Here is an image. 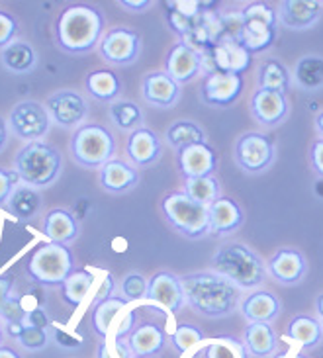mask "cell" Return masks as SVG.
<instances>
[{
  "instance_id": "c3c4849f",
  "label": "cell",
  "mask_w": 323,
  "mask_h": 358,
  "mask_svg": "<svg viewBox=\"0 0 323 358\" xmlns=\"http://www.w3.org/2000/svg\"><path fill=\"white\" fill-rule=\"evenodd\" d=\"M12 288H14V278H12V274H2V276H0V313L4 311L6 306H8Z\"/></svg>"
},
{
  "instance_id": "94428289",
  "label": "cell",
  "mask_w": 323,
  "mask_h": 358,
  "mask_svg": "<svg viewBox=\"0 0 323 358\" xmlns=\"http://www.w3.org/2000/svg\"><path fill=\"white\" fill-rule=\"evenodd\" d=\"M294 358H308V357H306V355H302V352H298V355H296Z\"/></svg>"
},
{
  "instance_id": "f6af8a7d",
  "label": "cell",
  "mask_w": 323,
  "mask_h": 358,
  "mask_svg": "<svg viewBox=\"0 0 323 358\" xmlns=\"http://www.w3.org/2000/svg\"><path fill=\"white\" fill-rule=\"evenodd\" d=\"M20 175L10 169H0V206L8 203L12 192L18 188Z\"/></svg>"
},
{
  "instance_id": "d590c367",
  "label": "cell",
  "mask_w": 323,
  "mask_h": 358,
  "mask_svg": "<svg viewBox=\"0 0 323 358\" xmlns=\"http://www.w3.org/2000/svg\"><path fill=\"white\" fill-rule=\"evenodd\" d=\"M108 114H110L112 124L120 131H129V134L143 127V120H145L139 104H136L134 100H122V98L110 104Z\"/></svg>"
},
{
  "instance_id": "816d5d0a",
  "label": "cell",
  "mask_w": 323,
  "mask_h": 358,
  "mask_svg": "<svg viewBox=\"0 0 323 358\" xmlns=\"http://www.w3.org/2000/svg\"><path fill=\"white\" fill-rule=\"evenodd\" d=\"M151 4H153L151 0H137V2H134V0H120V6L129 10V12H145Z\"/></svg>"
},
{
  "instance_id": "680465c9",
  "label": "cell",
  "mask_w": 323,
  "mask_h": 358,
  "mask_svg": "<svg viewBox=\"0 0 323 358\" xmlns=\"http://www.w3.org/2000/svg\"><path fill=\"white\" fill-rule=\"evenodd\" d=\"M315 311H317V320L322 323L323 327V294L322 296H317V300H315Z\"/></svg>"
},
{
  "instance_id": "4dcf8cb0",
  "label": "cell",
  "mask_w": 323,
  "mask_h": 358,
  "mask_svg": "<svg viewBox=\"0 0 323 358\" xmlns=\"http://www.w3.org/2000/svg\"><path fill=\"white\" fill-rule=\"evenodd\" d=\"M0 63L8 73L14 75H24L29 73L38 63V53L26 41H14L12 45L0 51Z\"/></svg>"
},
{
  "instance_id": "ac0fdd59",
  "label": "cell",
  "mask_w": 323,
  "mask_h": 358,
  "mask_svg": "<svg viewBox=\"0 0 323 358\" xmlns=\"http://www.w3.org/2000/svg\"><path fill=\"white\" fill-rule=\"evenodd\" d=\"M266 271L278 284L294 286V284L303 280V276L308 272V261L300 251L290 249V247H282L268 259Z\"/></svg>"
},
{
  "instance_id": "7bdbcfd3",
  "label": "cell",
  "mask_w": 323,
  "mask_h": 358,
  "mask_svg": "<svg viewBox=\"0 0 323 358\" xmlns=\"http://www.w3.org/2000/svg\"><path fill=\"white\" fill-rule=\"evenodd\" d=\"M49 331L41 329V327H34V325H24V331L18 337V343L28 350H41L48 347Z\"/></svg>"
},
{
  "instance_id": "e575fe53",
  "label": "cell",
  "mask_w": 323,
  "mask_h": 358,
  "mask_svg": "<svg viewBox=\"0 0 323 358\" xmlns=\"http://www.w3.org/2000/svg\"><path fill=\"white\" fill-rule=\"evenodd\" d=\"M8 212L16 217V220H22V222H28V220H34L38 215L39 208H41V196L36 188L31 186H18L8 200Z\"/></svg>"
},
{
  "instance_id": "d6986e66",
  "label": "cell",
  "mask_w": 323,
  "mask_h": 358,
  "mask_svg": "<svg viewBox=\"0 0 323 358\" xmlns=\"http://www.w3.org/2000/svg\"><path fill=\"white\" fill-rule=\"evenodd\" d=\"M180 85L166 71L147 73L141 80V96L155 108H173L180 100Z\"/></svg>"
},
{
  "instance_id": "d4e9b609",
  "label": "cell",
  "mask_w": 323,
  "mask_h": 358,
  "mask_svg": "<svg viewBox=\"0 0 323 358\" xmlns=\"http://www.w3.org/2000/svg\"><path fill=\"white\" fill-rule=\"evenodd\" d=\"M239 310L249 323H271L280 315V300L268 290H253L241 300Z\"/></svg>"
},
{
  "instance_id": "8d00e7d4",
  "label": "cell",
  "mask_w": 323,
  "mask_h": 358,
  "mask_svg": "<svg viewBox=\"0 0 323 358\" xmlns=\"http://www.w3.org/2000/svg\"><path fill=\"white\" fill-rule=\"evenodd\" d=\"M94 284V274L88 271H75L69 276L65 284L61 286V294H63V300L67 303L69 308H78L85 298L88 296V292Z\"/></svg>"
},
{
  "instance_id": "7a4b0ae2",
  "label": "cell",
  "mask_w": 323,
  "mask_h": 358,
  "mask_svg": "<svg viewBox=\"0 0 323 358\" xmlns=\"http://www.w3.org/2000/svg\"><path fill=\"white\" fill-rule=\"evenodd\" d=\"M106 18L102 10L90 4H71L53 22L57 48L69 55H87L104 38Z\"/></svg>"
},
{
  "instance_id": "d6a6232c",
  "label": "cell",
  "mask_w": 323,
  "mask_h": 358,
  "mask_svg": "<svg viewBox=\"0 0 323 358\" xmlns=\"http://www.w3.org/2000/svg\"><path fill=\"white\" fill-rule=\"evenodd\" d=\"M292 87V73L290 69L284 65L280 59L268 57L264 59L259 69V88L266 90H276L288 94V90Z\"/></svg>"
},
{
  "instance_id": "cb8c5ba5",
  "label": "cell",
  "mask_w": 323,
  "mask_h": 358,
  "mask_svg": "<svg viewBox=\"0 0 323 358\" xmlns=\"http://www.w3.org/2000/svg\"><path fill=\"white\" fill-rule=\"evenodd\" d=\"M243 208L229 196H222L210 206V233L214 235H231L243 225Z\"/></svg>"
},
{
  "instance_id": "7dc6e473",
  "label": "cell",
  "mask_w": 323,
  "mask_h": 358,
  "mask_svg": "<svg viewBox=\"0 0 323 358\" xmlns=\"http://www.w3.org/2000/svg\"><path fill=\"white\" fill-rule=\"evenodd\" d=\"M310 163L313 173L323 178V139H315L310 147Z\"/></svg>"
},
{
  "instance_id": "7c38bea8",
  "label": "cell",
  "mask_w": 323,
  "mask_h": 358,
  "mask_svg": "<svg viewBox=\"0 0 323 358\" xmlns=\"http://www.w3.org/2000/svg\"><path fill=\"white\" fill-rule=\"evenodd\" d=\"M51 122L61 127H80L88 116V102L75 90H57L45 100Z\"/></svg>"
},
{
  "instance_id": "603a6c76",
  "label": "cell",
  "mask_w": 323,
  "mask_h": 358,
  "mask_svg": "<svg viewBox=\"0 0 323 358\" xmlns=\"http://www.w3.org/2000/svg\"><path fill=\"white\" fill-rule=\"evenodd\" d=\"M166 73L175 78L180 87L194 80L198 73H202L200 53L185 41H178L171 48L168 55H166Z\"/></svg>"
},
{
  "instance_id": "ee69618b",
  "label": "cell",
  "mask_w": 323,
  "mask_h": 358,
  "mask_svg": "<svg viewBox=\"0 0 323 358\" xmlns=\"http://www.w3.org/2000/svg\"><path fill=\"white\" fill-rule=\"evenodd\" d=\"M20 31V24L16 16H12L6 10H0V51L6 49L16 41Z\"/></svg>"
},
{
  "instance_id": "91938a15",
  "label": "cell",
  "mask_w": 323,
  "mask_h": 358,
  "mask_svg": "<svg viewBox=\"0 0 323 358\" xmlns=\"http://www.w3.org/2000/svg\"><path fill=\"white\" fill-rule=\"evenodd\" d=\"M4 337H6V331H4L2 323H0V347H2V341H4Z\"/></svg>"
},
{
  "instance_id": "44dd1931",
  "label": "cell",
  "mask_w": 323,
  "mask_h": 358,
  "mask_svg": "<svg viewBox=\"0 0 323 358\" xmlns=\"http://www.w3.org/2000/svg\"><path fill=\"white\" fill-rule=\"evenodd\" d=\"M127 159L137 166H149L157 163L163 155V143L153 129L139 127L127 136L126 141Z\"/></svg>"
},
{
  "instance_id": "5b68a950",
  "label": "cell",
  "mask_w": 323,
  "mask_h": 358,
  "mask_svg": "<svg viewBox=\"0 0 323 358\" xmlns=\"http://www.w3.org/2000/svg\"><path fill=\"white\" fill-rule=\"evenodd\" d=\"M75 271V257L67 245L61 243L49 241L41 245L28 261V276L45 288L63 286Z\"/></svg>"
},
{
  "instance_id": "f35d334b",
  "label": "cell",
  "mask_w": 323,
  "mask_h": 358,
  "mask_svg": "<svg viewBox=\"0 0 323 358\" xmlns=\"http://www.w3.org/2000/svg\"><path fill=\"white\" fill-rule=\"evenodd\" d=\"M185 194L194 202L210 208L215 200L222 198V186L214 175L202 176V178H188L185 180Z\"/></svg>"
},
{
  "instance_id": "60d3db41",
  "label": "cell",
  "mask_w": 323,
  "mask_h": 358,
  "mask_svg": "<svg viewBox=\"0 0 323 358\" xmlns=\"http://www.w3.org/2000/svg\"><path fill=\"white\" fill-rule=\"evenodd\" d=\"M206 341L202 329H198L196 325L190 323H178L175 331L168 335V343L178 355H185L190 349H194L198 345H202Z\"/></svg>"
},
{
  "instance_id": "11a10c76",
  "label": "cell",
  "mask_w": 323,
  "mask_h": 358,
  "mask_svg": "<svg viewBox=\"0 0 323 358\" xmlns=\"http://www.w3.org/2000/svg\"><path fill=\"white\" fill-rule=\"evenodd\" d=\"M96 358H114L112 355V350H110V345H108V341H100V345H98L96 350Z\"/></svg>"
},
{
  "instance_id": "f907efd6",
  "label": "cell",
  "mask_w": 323,
  "mask_h": 358,
  "mask_svg": "<svg viewBox=\"0 0 323 358\" xmlns=\"http://www.w3.org/2000/svg\"><path fill=\"white\" fill-rule=\"evenodd\" d=\"M28 325H34V327H41V329H48L49 325V320H48V315L43 313V310H31L28 311Z\"/></svg>"
},
{
  "instance_id": "484cf974",
  "label": "cell",
  "mask_w": 323,
  "mask_h": 358,
  "mask_svg": "<svg viewBox=\"0 0 323 358\" xmlns=\"http://www.w3.org/2000/svg\"><path fill=\"white\" fill-rule=\"evenodd\" d=\"M139 182V173L134 165L126 161L112 159L100 169V186L110 194H124L136 188Z\"/></svg>"
},
{
  "instance_id": "f1b7e54d",
  "label": "cell",
  "mask_w": 323,
  "mask_h": 358,
  "mask_svg": "<svg viewBox=\"0 0 323 358\" xmlns=\"http://www.w3.org/2000/svg\"><path fill=\"white\" fill-rule=\"evenodd\" d=\"M85 88L88 96L98 102H116L122 94V80L114 71H92L85 78Z\"/></svg>"
},
{
  "instance_id": "f5cc1de1",
  "label": "cell",
  "mask_w": 323,
  "mask_h": 358,
  "mask_svg": "<svg viewBox=\"0 0 323 358\" xmlns=\"http://www.w3.org/2000/svg\"><path fill=\"white\" fill-rule=\"evenodd\" d=\"M24 321H6V327H4V331H6V335L8 337H12V339L18 341V337L22 335V331H24Z\"/></svg>"
},
{
  "instance_id": "30bf717a",
  "label": "cell",
  "mask_w": 323,
  "mask_h": 358,
  "mask_svg": "<svg viewBox=\"0 0 323 358\" xmlns=\"http://www.w3.org/2000/svg\"><path fill=\"white\" fill-rule=\"evenodd\" d=\"M10 131L24 141H39L51 127V117L43 104L36 100H22L10 110Z\"/></svg>"
},
{
  "instance_id": "7402d4cb",
  "label": "cell",
  "mask_w": 323,
  "mask_h": 358,
  "mask_svg": "<svg viewBox=\"0 0 323 358\" xmlns=\"http://www.w3.org/2000/svg\"><path fill=\"white\" fill-rule=\"evenodd\" d=\"M322 10L323 2L320 0H282L276 14L288 29H308L322 16Z\"/></svg>"
},
{
  "instance_id": "5bb4252c",
  "label": "cell",
  "mask_w": 323,
  "mask_h": 358,
  "mask_svg": "<svg viewBox=\"0 0 323 358\" xmlns=\"http://www.w3.org/2000/svg\"><path fill=\"white\" fill-rule=\"evenodd\" d=\"M249 110L257 124L263 127H276L290 114V102L282 92L257 88L249 100Z\"/></svg>"
},
{
  "instance_id": "9f6ffc18",
  "label": "cell",
  "mask_w": 323,
  "mask_h": 358,
  "mask_svg": "<svg viewBox=\"0 0 323 358\" xmlns=\"http://www.w3.org/2000/svg\"><path fill=\"white\" fill-rule=\"evenodd\" d=\"M0 358H22V355H20L18 350L10 349V347H0Z\"/></svg>"
},
{
  "instance_id": "2e32d148",
  "label": "cell",
  "mask_w": 323,
  "mask_h": 358,
  "mask_svg": "<svg viewBox=\"0 0 323 358\" xmlns=\"http://www.w3.org/2000/svg\"><path fill=\"white\" fill-rule=\"evenodd\" d=\"M210 51H212L217 73H224V75L243 77L253 63V55L241 45V41L229 36H222Z\"/></svg>"
},
{
  "instance_id": "836d02e7",
  "label": "cell",
  "mask_w": 323,
  "mask_h": 358,
  "mask_svg": "<svg viewBox=\"0 0 323 358\" xmlns=\"http://www.w3.org/2000/svg\"><path fill=\"white\" fill-rule=\"evenodd\" d=\"M286 337L298 341L302 349H313L322 343L323 327L320 320H315L312 315H296L286 327Z\"/></svg>"
},
{
  "instance_id": "9c48e42d",
  "label": "cell",
  "mask_w": 323,
  "mask_h": 358,
  "mask_svg": "<svg viewBox=\"0 0 323 358\" xmlns=\"http://www.w3.org/2000/svg\"><path fill=\"white\" fill-rule=\"evenodd\" d=\"M234 157L241 171L249 175H259V173H264L268 166H273L276 159V147L273 139L261 131H247L237 137Z\"/></svg>"
},
{
  "instance_id": "6f0895ef",
  "label": "cell",
  "mask_w": 323,
  "mask_h": 358,
  "mask_svg": "<svg viewBox=\"0 0 323 358\" xmlns=\"http://www.w3.org/2000/svg\"><path fill=\"white\" fill-rule=\"evenodd\" d=\"M313 127H315V131H317V136H320V139H323V110L315 116V120H313Z\"/></svg>"
},
{
  "instance_id": "bcb514c9",
  "label": "cell",
  "mask_w": 323,
  "mask_h": 358,
  "mask_svg": "<svg viewBox=\"0 0 323 358\" xmlns=\"http://www.w3.org/2000/svg\"><path fill=\"white\" fill-rule=\"evenodd\" d=\"M49 335H53V339L57 343L59 347H63V349L67 350H73V349H78L80 345H82V341L75 337V335H71L67 333L65 329H61L57 323H51L49 325Z\"/></svg>"
},
{
  "instance_id": "277c9868",
  "label": "cell",
  "mask_w": 323,
  "mask_h": 358,
  "mask_svg": "<svg viewBox=\"0 0 323 358\" xmlns=\"http://www.w3.org/2000/svg\"><path fill=\"white\" fill-rule=\"evenodd\" d=\"M14 171L26 186L38 190L51 186L57 180L63 171V159L53 145L43 141H31L16 153Z\"/></svg>"
},
{
  "instance_id": "74e56055",
  "label": "cell",
  "mask_w": 323,
  "mask_h": 358,
  "mask_svg": "<svg viewBox=\"0 0 323 358\" xmlns=\"http://www.w3.org/2000/svg\"><path fill=\"white\" fill-rule=\"evenodd\" d=\"M166 143L176 151L194 143H206V131L190 120H178L166 129Z\"/></svg>"
},
{
  "instance_id": "ab89813d",
  "label": "cell",
  "mask_w": 323,
  "mask_h": 358,
  "mask_svg": "<svg viewBox=\"0 0 323 358\" xmlns=\"http://www.w3.org/2000/svg\"><path fill=\"white\" fill-rule=\"evenodd\" d=\"M196 358H247V347L235 337H217L208 341Z\"/></svg>"
},
{
  "instance_id": "ba28073f",
  "label": "cell",
  "mask_w": 323,
  "mask_h": 358,
  "mask_svg": "<svg viewBox=\"0 0 323 358\" xmlns=\"http://www.w3.org/2000/svg\"><path fill=\"white\" fill-rule=\"evenodd\" d=\"M276 10L266 2H251L243 10L239 41L251 55L266 51L276 39Z\"/></svg>"
},
{
  "instance_id": "4fadbf2b",
  "label": "cell",
  "mask_w": 323,
  "mask_h": 358,
  "mask_svg": "<svg viewBox=\"0 0 323 358\" xmlns=\"http://www.w3.org/2000/svg\"><path fill=\"white\" fill-rule=\"evenodd\" d=\"M145 301H151L153 306L161 308L166 313L176 315L186 306V296L180 284V276L173 272L161 271L151 276L147 286Z\"/></svg>"
},
{
  "instance_id": "9a60e30c",
  "label": "cell",
  "mask_w": 323,
  "mask_h": 358,
  "mask_svg": "<svg viewBox=\"0 0 323 358\" xmlns=\"http://www.w3.org/2000/svg\"><path fill=\"white\" fill-rule=\"evenodd\" d=\"M243 92V78L235 75L215 73L212 77H206L200 87V98L206 106L229 108L234 106Z\"/></svg>"
},
{
  "instance_id": "52a82bcc",
  "label": "cell",
  "mask_w": 323,
  "mask_h": 358,
  "mask_svg": "<svg viewBox=\"0 0 323 358\" xmlns=\"http://www.w3.org/2000/svg\"><path fill=\"white\" fill-rule=\"evenodd\" d=\"M161 210L173 229L186 239H200L210 233V208L194 202L185 192L166 194Z\"/></svg>"
},
{
  "instance_id": "db71d44e",
  "label": "cell",
  "mask_w": 323,
  "mask_h": 358,
  "mask_svg": "<svg viewBox=\"0 0 323 358\" xmlns=\"http://www.w3.org/2000/svg\"><path fill=\"white\" fill-rule=\"evenodd\" d=\"M8 143V124L0 116V151Z\"/></svg>"
},
{
  "instance_id": "6da1fadb",
  "label": "cell",
  "mask_w": 323,
  "mask_h": 358,
  "mask_svg": "<svg viewBox=\"0 0 323 358\" xmlns=\"http://www.w3.org/2000/svg\"><path fill=\"white\" fill-rule=\"evenodd\" d=\"M186 303L200 315L217 320L241 306L243 290L214 271H198L180 276Z\"/></svg>"
},
{
  "instance_id": "681fc988",
  "label": "cell",
  "mask_w": 323,
  "mask_h": 358,
  "mask_svg": "<svg viewBox=\"0 0 323 358\" xmlns=\"http://www.w3.org/2000/svg\"><path fill=\"white\" fill-rule=\"evenodd\" d=\"M114 290H116V280H114V276L112 274H106L104 276V282H102V286L98 288L96 296H94V301L92 303H98V301H104L108 298H112L114 296Z\"/></svg>"
},
{
  "instance_id": "f546056e",
  "label": "cell",
  "mask_w": 323,
  "mask_h": 358,
  "mask_svg": "<svg viewBox=\"0 0 323 358\" xmlns=\"http://www.w3.org/2000/svg\"><path fill=\"white\" fill-rule=\"evenodd\" d=\"M294 85L302 90L313 92L323 88V57L315 53H308L298 59L292 69Z\"/></svg>"
},
{
  "instance_id": "ffe728a7",
  "label": "cell",
  "mask_w": 323,
  "mask_h": 358,
  "mask_svg": "<svg viewBox=\"0 0 323 358\" xmlns=\"http://www.w3.org/2000/svg\"><path fill=\"white\" fill-rule=\"evenodd\" d=\"M127 343L136 358H153L159 352H163L168 337L163 325H159L155 321H143L129 333Z\"/></svg>"
},
{
  "instance_id": "3957f363",
  "label": "cell",
  "mask_w": 323,
  "mask_h": 358,
  "mask_svg": "<svg viewBox=\"0 0 323 358\" xmlns=\"http://www.w3.org/2000/svg\"><path fill=\"white\" fill-rule=\"evenodd\" d=\"M212 271L231 280L241 290L259 288L264 284L268 271L261 255L243 243H225L212 257Z\"/></svg>"
},
{
  "instance_id": "e0dca14e",
  "label": "cell",
  "mask_w": 323,
  "mask_h": 358,
  "mask_svg": "<svg viewBox=\"0 0 323 358\" xmlns=\"http://www.w3.org/2000/svg\"><path fill=\"white\" fill-rule=\"evenodd\" d=\"M176 161H178V171L185 176V180L212 176L217 171V155L208 143H194V145L178 149Z\"/></svg>"
},
{
  "instance_id": "1f68e13d",
  "label": "cell",
  "mask_w": 323,
  "mask_h": 358,
  "mask_svg": "<svg viewBox=\"0 0 323 358\" xmlns=\"http://www.w3.org/2000/svg\"><path fill=\"white\" fill-rule=\"evenodd\" d=\"M129 301L124 300L122 296H112L104 301H98L92 306V329L100 339L104 341L110 335V329L114 325L116 317L126 310Z\"/></svg>"
},
{
  "instance_id": "b9f144b4",
  "label": "cell",
  "mask_w": 323,
  "mask_h": 358,
  "mask_svg": "<svg viewBox=\"0 0 323 358\" xmlns=\"http://www.w3.org/2000/svg\"><path fill=\"white\" fill-rule=\"evenodd\" d=\"M149 280L141 272H129L122 280V298L127 301L145 300Z\"/></svg>"
},
{
  "instance_id": "8992f818",
  "label": "cell",
  "mask_w": 323,
  "mask_h": 358,
  "mask_svg": "<svg viewBox=\"0 0 323 358\" xmlns=\"http://www.w3.org/2000/svg\"><path fill=\"white\" fill-rule=\"evenodd\" d=\"M71 157L85 169H102L116 155V137L100 124H85L71 137Z\"/></svg>"
},
{
  "instance_id": "4316f807",
  "label": "cell",
  "mask_w": 323,
  "mask_h": 358,
  "mask_svg": "<svg viewBox=\"0 0 323 358\" xmlns=\"http://www.w3.org/2000/svg\"><path fill=\"white\" fill-rule=\"evenodd\" d=\"M243 343L247 352L254 358H266L278 349V337L271 323H249L245 327Z\"/></svg>"
},
{
  "instance_id": "83f0119b",
  "label": "cell",
  "mask_w": 323,
  "mask_h": 358,
  "mask_svg": "<svg viewBox=\"0 0 323 358\" xmlns=\"http://www.w3.org/2000/svg\"><path fill=\"white\" fill-rule=\"evenodd\" d=\"M43 233L51 241L61 243V245L75 241L78 237L77 217L69 210L53 208V210H49L45 220H43Z\"/></svg>"
},
{
  "instance_id": "8fae6325",
  "label": "cell",
  "mask_w": 323,
  "mask_h": 358,
  "mask_svg": "<svg viewBox=\"0 0 323 358\" xmlns=\"http://www.w3.org/2000/svg\"><path fill=\"white\" fill-rule=\"evenodd\" d=\"M100 57L114 67H126L139 59L141 53V38L136 29L112 28L104 34L98 45Z\"/></svg>"
}]
</instances>
